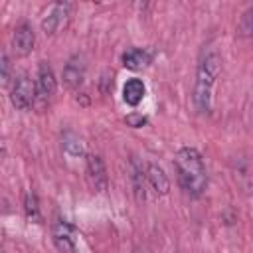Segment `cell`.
<instances>
[{
	"label": "cell",
	"mask_w": 253,
	"mask_h": 253,
	"mask_svg": "<svg viewBox=\"0 0 253 253\" xmlns=\"http://www.w3.org/2000/svg\"><path fill=\"white\" fill-rule=\"evenodd\" d=\"M174 168L180 188L188 196L200 198L208 186V172L202 154L192 146H182L174 156Z\"/></svg>",
	"instance_id": "1"
},
{
	"label": "cell",
	"mask_w": 253,
	"mask_h": 253,
	"mask_svg": "<svg viewBox=\"0 0 253 253\" xmlns=\"http://www.w3.org/2000/svg\"><path fill=\"white\" fill-rule=\"evenodd\" d=\"M221 71V57L217 51H208L196 69V83H194V107L198 113H210L211 109V91L215 85V79Z\"/></svg>",
	"instance_id": "2"
},
{
	"label": "cell",
	"mask_w": 253,
	"mask_h": 253,
	"mask_svg": "<svg viewBox=\"0 0 253 253\" xmlns=\"http://www.w3.org/2000/svg\"><path fill=\"white\" fill-rule=\"evenodd\" d=\"M38 99L36 93V79H32L28 73H20L10 89V101L18 111H28Z\"/></svg>",
	"instance_id": "3"
},
{
	"label": "cell",
	"mask_w": 253,
	"mask_h": 253,
	"mask_svg": "<svg viewBox=\"0 0 253 253\" xmlns=\"http://www.w3.org/2000/svg\"><path fill=\"white\" fill-rule=\"evenodd\" d=\"M69 20H71V4L69 2H55L49 8V12L43 16L42 30L47 36H55L69 26Z\"/></svg>",
	"instance_id": "4"
},
{
	"label": "cell",
	"mask_w": 253,
	"mask_h": 253,
	"mask_svg": "<svg viewBox=\"0 0 253 253\" xmlns=\"http://www.w3.org/2000/svg\"><path fill=\"white\" fill-rule=\"evenodd\" d=\"M51 237H53V245L57 247L59 253H75L77 251V231L69 221L57 219L51 227Z\"/></svg>",
	"instance_id": "5"
},
{
	"label": "cell",
	"mask_w": 253,
	"mask_h": 253,
	"mask_svg": "<svg viewBox=\"0 0 253 253\" xmlns=\"http://www.w3.org/2000/svg\"><path fill=\"white\" fill-rule=\"evenodd\" d=\"M55 89H57V81H55V73H53L51 65L47 61H40L38 75H36V93H38L36 101L47 103L53 97Z\"/></svg>",
	"instance_id": "6"
},
{
	"label": "cell",
	"mask_w": 253,
	"mask_h": 253,
	"mask_svg": "<svg viewBox=\"0 0 253 253\" xmlns=\"http://www.w3.org/2000/svg\"><path fill=\"white\" fill-rule=\"evenodd\" d=\"M34 45H36L34 28L28 22L18 24L14 28V34H12V51L18 57H26V55H30L34 51Z\"/></svg>",
	"instance_id": "7"
},
{
	"label": "cell",
	"mask_w": 253,
	"mask_h": 253,
	"mask_svg": "<svg viewBox=\"0 0 253 253\" xmlns=\"http://www.w3.org/2000/svg\"><path fill=\"white\" fill-rule=\"evenodd\" d=\"M85 71H87V65H85V57L75 53L67 59L65 67H63V83L67 89H79L83 79H85Z\"/></svg>",
	"instance_id": "8"
},
{
	"label": "cell",
	"mask_w": 253,
	"mask_h": 253,
	"mask_svg": "<svg viewBox=\"0 0 253 253\" xmlns=\"http://www.w3.org/2000/svg\"><path fill=\"white\" fill-rule=\"evenodd\" d=\"M87 174L97 192H105L109 188V174L105 160L99 154H87Z\"/></svg>",
	"instance_id": "9"
},
{
	"label": "cell",
	"mask_w": 253,
	"mask_h": 253,
	"mask_svg": "<svg viewBox=\"0 0 253 253\" xmlns=\"http://www.w3.org/2000/svg\"><path fill=\"white\" fill-rule=\"evenodd\" d=\"M144 172H146V182L148 186L158 194V196H166L170 192V180L164 174V170L154 164V162H146L144 164Z\"/></svg>",
	"instance_id": "10"
},
{
	"label": "cell",
	"mask_w": 253,
	"mask_h": 253,
	"mask_svg": "<svg viewBox=\"0 0 253 253\" xmlns=\"http://www.w3.org/2000/svg\"><path fill=\"white\" fill-rule=\"evenodd\" d=\"M144 95H146V85H144V81L138 79V77H130V79H126V83L123 85V101H125L126 105H130V107L140 105L142 99H144Z\"/></svg>",
	"instance_id": "11"
},
{
	"label": "cell",
	"mask_w": 253,
	"mask_h": 253,
	"mask_svg": "<svg viewBox=\"0 0 253 253\" xmlns=\"http://www.w3.org/2000/svg\"><path fill=\"white\" fill-rule=\"evenodd\" d=\"M130 182H132V192L136 196L138 202L146 200V172H144V164H140L136 158L130 160Z\"/></svg>",
	"instance_id": "12"
},
{
	"label": "cell",
	"mask_w": 253,
	"mask_h": 253,
	"mask_svg": "<svg viewBox=\"0 0 253 253\" xmlns=\"http://www.w3.org/2000/svg\"><path fill=\"white\" fill-rule=\"evenodd\" d=\"M121 59H123V65H125L126 69L136 71V69L146 67V65L152 61V53H150L148 49H144V47H130V49H126V51L123 53Z\"/></svg>",
	"instance_id": "13"
},
{
	"label": "cell",
	"mask_w": 253,
	"mask_h": 253,
	"mask_svg": "<svg viewBox=\"0 0 253 253\" xmlns=\"http://www.w3.org/2000/svg\"><path fill=\"white\" fill-rule=\"evenodd\" d=\"M24 211H26V217L32 221V223H42V210H40V200L36 196L34 190H28L24 194Z\"/></svg>",
	"instance_id": "14"
},
{
	"label": "cell",
	"mask_w": 253,
	"mask_h": 253,
	"mask_svg": "<svg viewBox=\"0 0 253 253\" xmlns=\"http://www.w3.org/2000/svg\"><path fill=\"white\" fill-rule=\"evenodd\" d=\"M61 146H63V152L69 156H81L83 154V142L75 132H65L61 138Z\"/></svg>",
	"instance_id": "15"
},
{
	"label": "cell",
	"mask_w": 253,
	"mask_h": 253,
	"mask_svg": "<svg viewBox=\"0 0 253 253\" xmlns=\"http://www.w3.org/2000/svg\"><path fill=\"white\" fill-rule=\"evenodd\" d=\"M239 34L241 36H253V6L243 12L241 20H239Z\"/></svg>",
	"instance_id": "16"
},
{
	"label": "cell",
	"mask_w": 253,
	"mask_h": 253,
	"mask_svg": "<svg viewBox=\"0 0 253 253\" xmlns=\"http://www.w3.org/2000/svg\"><path fill=\"white\" fill-rule=\"evenodd\" d=\"M0 67H2V85H8L10 83V59L6 51L0 57Z\"/></svg>",
	"instance_id": "17"
},
{
	"label": "cell",
	"mask_w": 253,
	"mask_h": 253,
	"mask_svg": "<svg viewBox=\"0 0 253 253\" xmlns=\"http://www.w3.org/2000/svg\"><path fill=\"white\" fill-rule=\"evenodd\" d=\"M125 121H126V125H128V126H132V128H140L142 125H146V117H142V115H138V113L128 115Z\"/></svg>",
	"instance_id": "18"
}]
</instances>
